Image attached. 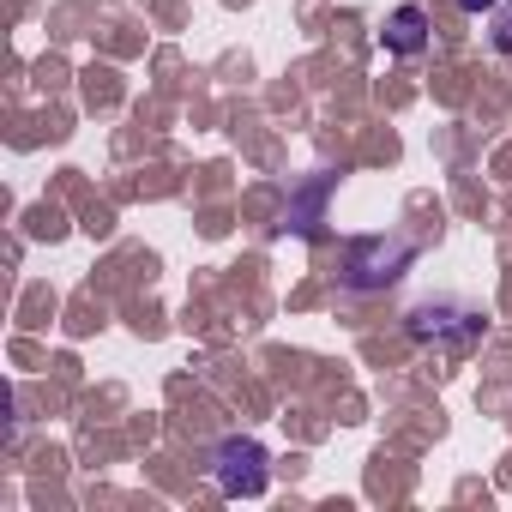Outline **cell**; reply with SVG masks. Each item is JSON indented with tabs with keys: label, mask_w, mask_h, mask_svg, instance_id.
Segmentation results:
<instances>
[{
	"label": "cell",
	"mask_w": 512,
	"mask_h": 512,
	"mask_svg": "<svg viewBox=\"0 0 512 512\" xmlns=\"http://www.w3.org/2000/svg\"><path fill=\"white\" fill-rule=\"evenodd\" d=\"M217 482H223V494H260L266 488V452L253 440H229L223 464H217Z\"/></svg>",
	"instance_id": "1"
},
{
	"label": "cell",
	"mask_w": 512,
	"mask_h": 512,
	"mask_svg": "<svg viewBox=\"0 0 512 512\" xmlns=\"http://www.w3.org/2000/svg\"><path fill=\"white\" fill-rule=\"evenodd\" d=\"M422 31H428L422 7H398V13H392V25H386V49H398V55H416V49H422Z\"/></svg>",
	"instance_id": "2"
},
{
	"label": "cell",
	"mask_w": 512,
	"mask_h": 512,
	"mask_svg": "<svg viewBox=\"0 0 512 512\" xmlns=\"http://www.w3.org/2000/svg\"><path fill=\"white\" fill-rule=\"evenodd\" d=\"M458 7H464V13H488V7H494V0H458Z\"/></svg>",
	"instance_id": "3"
},
{
	"label": "cell",
	"mask_w": 512,
	"mask_h": 512,
	"mask_svg": "<svg viewBox=\"0 0 512 512\" xmlns=\"http://www.w3.org/2000/svg\"><path fill=\"white\" fill-rule=\"evenodd\" d=\"M500 49H512V19H506V31H500Z\"/></svg>",
	"instance_id": "4"
}]
</instances>
